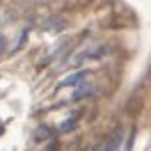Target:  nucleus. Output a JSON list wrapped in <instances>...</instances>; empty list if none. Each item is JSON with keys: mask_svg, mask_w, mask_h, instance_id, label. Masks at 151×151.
<instances>
[{"mask_svg": "<svg viewBox=\"0 0 151 151\" xmlns=\"http://www.w3.org/2000/svg\"><path fill=\"white\" fill-rule=\"evenodd\" d=\"M108 50L110 48L105 46V44H92V46H87V48H83V50H78L76 55H71L69 60H66L64 64H69V66H83L85 62H92V60H101L103 55H108ZM62 64V66H64Z\"/></svg>", "mask_w": 151, "mask_h": 151, "instance_id": "obj_1", "label": "nucleus"}, {"mask_svg": "<svg viewBox=\"0 0 151 151\" xmlns=\"http://www.w3.org/2000/svg\"><path fill=\"white\" fill-rule=\"evenodd\" d=\"M89 76H92V71H89V69H78V71H73V73L66 76L64 80L57 85V89H64V87H78V85H83Z\"/></svg>", "mask_w": 151, "mask_h": 151, "instance_id": "obj_2", "label": "nucleus"}, {"mask_svg": "<svg viewBox=\"0 0 151 151\" xmlns=\"http://www.w3.org/2000/svg\"><path fill=\"white\" fill-rule=\"evenodd\" d=\"M94 94H96V89H94V87H92V85H85V83H83V85H78L73 92H71V96H69V101H66V103H78V101L92 99Z\"/></svg>", "mask_w": 151, "mask_h": 151, "instance_id": "obj_3", "label": "nucleus"}, {"mask_svg": "<svg viewBox=\"0 0 151 151\" xmlns=\"http://www.w3.org/2000/svg\"><path fill=\"white\" fill-rule=\"evenodd\" d=\"M39 28H41V32H60V30L66 28V19L55 14V16H48V19L39 25Z\"/></svg>", "mask_w": 151, "mask_h": 151, "instance_id": "obj_4", "label": "nucleus"}, {"mask_svg": "<svg viewBox=\"0 0 151 151\" xmlns=\"http://www.w3.org/2000/svg\"><path fill=\"white\" fill-rule=\"evenodd\" d=\"M78 124H80V112L78 114H73V117H69V119H64V122H60V126L55 128V133H71V131H76L78 128Z\"/></svg>", "mask_w": 151, "mask_h": 151, "instance_id": "obj_5", "label": "nucleus"}, {"mask_svg": "<svg viewBox=\"0 0 151 151\" xmlns=\"http://www.w3.org/2000/svg\"><path fill=\"white\" fill-rule=\"evenodd\" d=\"M122 137H124L122 131H114L112 135L105 140V144L101 147V151H119V147H122Z\"/></svg>", "mask_w": 151, "mask_h": 151, "instance_id": "obj_6", "label": "nucleus"}, {"mask_svg": "<svg viewBox=\"0 0 151 151\" xmlns=\"http://www.w3.org/2000/svg\"><path fill=\"white\" fill-rule=\"evenodd\" d=\"M55 137V128H50L46 124H41L37 131H35V140L37 142H44V140H53Z\"/></svg>", "mask_w": 151, "mask_h": 151, "instance_id": "obj_7", "label": "nucleus"}, {"mask_svg": "<svg viewBox=\"0 0 151 151\" xmlns=\"http://www.w3.org/2000/svg\"><path fill=\"white\" fill-rule=\"evenodd\" d=\"M133 142H135V128H131V131H128V135H126V142H124V147H119V151H131Z\"/></svg>", "mask_w": 151, "mask_h": 151, "instance_id": "obj_8", "label": "nucleus"}, {"mask_svg": "<svg viewBox=\"0 0 151 151\" xmlns=\"http://www.w3.org/2000/svg\"><path fill=\"white\" fill-rule=\"evenodd\" d=\"M25 39H28V30H23L19 37H16V46L12 48V53H16V50H19L21 46H25Z\"/></svg>", "mask_w": 151, "mask_h": 151, "instance_id": "obj_9", "label": "nucleus"}, {"mask_svg": "<svg viewBox=\"0 0 151 151\" xmlns=\"http://www.w3.org/2000/svg\"><path fill=\"white\" fill-rule=\"evenodd\" d=\"M41 151H60V142L53 137V140H48V144H46V147H44Z\"/></svg>", "mask_w": 151, "mask_h": 151, "instance_id": "obj_10", "label": "nucleus"}, {"mask_svg": "<svg viewBox=\"0 0 151 151\" xmlns=\"http://www.w3.org/2000/svg\"><path fill=\"white\" fill-rule=\"evenodd\" d=\"M5 46H7V39H5L2 35H0V55L5 53Z\"/></svg>", "mask_w": 151, "mask_h": 151, "instance_id": "obj_11", "label": "nucleus"}, {"mask_svg": "<svg viewBox=\"0 0 151 151\" xmlns=\"http://www.w3.org/2000/svg\"><path fill=\"white\" fill-rule=\"evenodd\" d=\"M94 151H101V147H96V149H94Z\"/></svg>", "mask_w": 151, "mask_h": 151, "instance_id": "obj_12", "label": "nucleus"}]
</instances>
